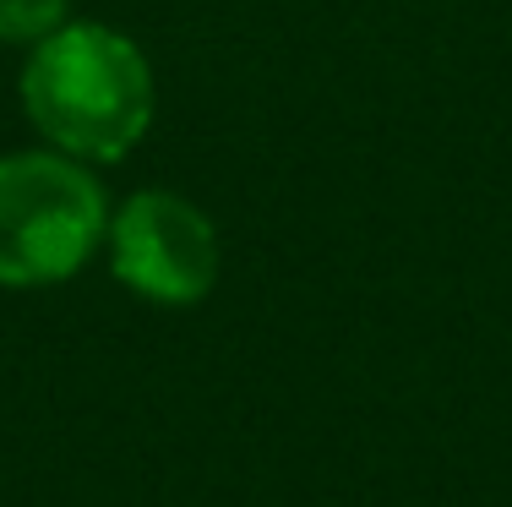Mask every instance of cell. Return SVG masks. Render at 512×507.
<instances>
[{"label": "cell", "instance_id": "obj_1", "mask_svg": "<svg viewBox=\"0 0 512 507\" xmlns=\"http://www.w3.org/2000/svg\"><path fill=\"white\" fill-rule=\"evenodd\" d=\"M153 66L104 22H60L22 66V110L55 153L115 164L153 126Z\"/></svg>", "mask_w": 512, "mask_h": 507}, {"label": "cell", "instance_id": "obj_2", "mask_svg": "<svg viewBox=\"0 0 512 507\" xmlns=\"http://www.w3.org/2000/svg\"><path fill=\"white\" fill-rule=\"evenodd\" d=\"M109 202L82 159L55 148L0 159V284L44 289L104 246Z\"/></svg>", "mask_w": 512, "mask_h": 507}, {"label": "cell", "instance_id": "obj_3", "mask_svg": "<svg viewBox=\"0 0 512 507\" xmlns=\"http://www.w3.org/2000/svg\"><path fill=\"white\" fill-rule=\"evenodd\" d=\"M109 268L158 306H197L218 284V229L180 191H137L109 213Z\"/></svg>", "mask_w": 512, "mask_h": 507}, {"label": "cell", "instance_id": "obj_4", "mask_svg": "<svg viewBox=\"0 0 512 507\" xmlns=\"http://www.w3.org/2000/svg\"><path fill=\"white\" fill-rule=\"evenodd\" d=\"M66 22V0H0V44H39Z\"/></svg>", "mask_w": 512, "mask_h": 507}]
</instances>
